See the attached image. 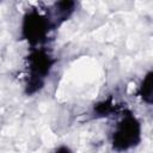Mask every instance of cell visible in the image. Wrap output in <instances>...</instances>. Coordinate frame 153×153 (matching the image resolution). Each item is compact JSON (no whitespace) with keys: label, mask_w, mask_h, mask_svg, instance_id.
<instances>
[{"label":"cell","mask_w":153,"mask_h":153,"mask_svg":"<svg viewBox=\"0 0 153 153\" xmlns=\"http://www.w3.org/2000/svg\"><path fill=\"white\" fill-rule=\"evenodd\" d=\"M139 94L142 100L147 104L152 102V72H148L139 86Z\"/></svg>","instance_id":"cell-5"},{"label":"cell","mask_w":153,"mask_h":153,"mask_svg":"<svg viewBox=\"0 0 153 153\" xmlns=\"http://www.w3.org/2000/svg\"><path fill=\"white\" fill-rule=\"evenodd\" d=\"M141 139L140 122L131 115H123L115 124L111 134V143L118 152H123L135 147Z\"/></svg>","instance_id":"cell-1"},{"label":"cell","mask_w":153,"mask_h":153,"mask_svg":"<svg viewBox=\"0 0 153 153\" xmlns=\"http://www.w3.org/2000/svg\"><path fill=\"white\" fill-rule=\"evenodd\" d=\"M74 8H75V2H73V1L55 2L47 13V17L50 20L53 27H55L59 24H61L62 22H65L74 12Z\"/></svg>","instance_id":"cell-4"},{"label":"cell","mask_w":153,"mask_h":153,"mask_svg":"<svg viewBox=\"0 0 153 153\" xmlns=\"http://www.w3.org/2000/svg\"><path fill=\"white\" fill-rule=\"evenodd\" d=\"M51 29L54 27L48 17L41 14L37 11L27 12L24 17L22 25V32L24 38L32 45L41 44L47 38Z\"/></svg>","instance_id":"cell-3"},{"label":"cell","mask_w":153,"mask_h":153,"mask_svg":"<svg viewBox=\"0 0 153 153\" xmlns=\"http://www.w3.org/2000/svg\"><path fill=\"white\" fill-rule=\"evenodd\" d=\"M53 153H73V152H72L71 148L67 147V146H59Z\"/></svg>","instance_id":"cell-6"},{"label":"cell","mask_w":153,"mask_h":153,"mask_svg":"<svg viewBox=\"0 0 153 153\" xmlns=\"http://www.w3.org/2000/svg\"><path fill=\"white\" fill-rule=\"evenodd\" d=\"M27 90L30 93L37 92L44 85V79L53 67L51 55L43 48H35L27 59Z\"/></svg>","instance_id":"cell-2"}]
</instances>
